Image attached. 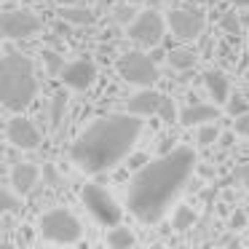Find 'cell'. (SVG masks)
<instances>
[{
  "mask_svg": "<svg viewBox=\"0 0 249 249\" xmlns=\"http://www.w3.org/2000/svg\"><path fill=\"white\" fill-rule=\"evenodd\" d=\"M196 166H198V158H196L193 147L185 145L172 147L156 161H147L129 185V193H126L129 212L145 225L161 222L163 214L172 209L174 198L188 185Z\"/></svg>",
  "mask_w": 249,
  "mask_h": 249,
  "instance_id": "1",
  "label": "cell"
},
{
  "mask_svg": "<svg viewBox=\"0 0 249 249\" xmlns=\"http://www.w3.org/2000/svg\"><path fill=\"white\" fill-rule=\"evenodd\" d=\"M142 129H145L142 115H134L129 110L126 113L99 115L72 142L70 158L86 174L110 172L134 150Z\"/></svg>",
  "mask_w": 249,
  "mask_h": 249,
  "instance_id": "2",
  "label": "cell"
},
{
  "mask_svg": "<svg viewBox=\"0 0 249 249\" xmlns=\"http://www.w3.org/2000/svg\"><path fill=\"white\" fill-rule=\"evenodd\" d=\"M0 97L11 113H22L33 105V99L38 97V78L30 56L11 49L6 51L0 65Z\"/></svg>",
  "mask_w": 249,
  "mask_h": 249,
  "instance_id": "3",
  "label": "cell"
},
{
  "mask_svg": "<svg viewBox=\"0 0 249 249\" xmlns=\"http://www.w3.org/2000/svg\"><path fill=\"white\" fill-rule=\"evenodd\" d=\"M38 233L46 244H59V247H70L83 238V225L72 212L67 209H49L40 214L38 220Z\"/></svg>",
  "mask_w": 249,
  "mask_h": 249,
  "instance_id": "4",
  "label": "cell"
},
{
  "mask_svg": "<svg viewBox=\"0 0 249 249\" xmlns=\"http://www.w3.org/2000/svg\"><path fill=\"white\" fill-rule=\"evenodd\" d=\"M118 75L126 83L145 89V86H153L161 78V72H158V62L153 56L142 54V51H129L118 59Z\"/></svg>",
  "mask_w": 249,
  "mask_h": 249,
  "instance_id": "5",
  "label": "cell"
},
{
  "mask_svg": "<svg viewBox=\"0 0 249 249\" xmlns=\"http://www.w3.org/2000/svg\"><path fill=\"white\" fill-rule=\"evenodd\" d=\"M166 19L156 11V8H145V11L137 14V19L126 27L131 40H137L140 46H147V49H156L163 40V33H166Z\"/></svg>",
  "mask_w": 249,
  "mask_h": 249,
  "instance_id": "6",
  "label": "cell"
},
{
  "mask_svg": "<svg viewBox=\"0 0 249 249\" xmlns=\"http://www.w3.org/2000/svg\"><path fill=\"white\" fill-rule=\"evenodd\" d=\"M81 198L83 204H86V209L94 214V220L102 222V225L113 228L121 222V206L115 204V198L107 193L105 188H99V185H86V188L81 190Z\"/></svg>",
  "mask_w": 249,
  "mask_h": 249,
  "instance_id": "7",
  "label": "cell"
},
{
  "mask_svg": "<svg viewBox=\"0 0 249 249\" xmlns=\"http://www.w3.org/2000/svg\"><path fill=\"white\" fill-rule=\"evenodd\" d=\"M0 30H3V38L6 40H24V38H33V35L40 33V19L33 11H27V8L6 11L0 17Z\"/></svg>",
  "mask_w": 249,
  "mask_h": 249,
  "instance_id": "8",
  "label": "cell"
},
{
  "mask_svg": "<svg viewBox=\"0 0 249 249\" xmlns=\"http://www.w3.org/2000/svg\"><path fill=\"white\" fill-rule=\"evenodd\" d=\"M166 22L179 40H196L204 33V14L198 8H172Z\"/></svg>",
  "mask_w": 249,
  "mask_h": 249,
  "instance_id": "9",
  "label": "cell"
},
{
  "mask_svg": "<svg viewBox=\"0 0 249 249\" xmlns=\"http://www.w3.org/2000/svg\"><path fill=\"white\" fill-rule=\"evenodd\" d=\"M59 78L67 89H72V91H86V89H91L94 81H97V65H94L89 56H83V59H75V62H70V65H65V70L59 72Z\"/></svg>",
  "mask_w": 249,
  "mask_h": 249,
  "instance_id": "10",
  "label": "cell"
},
{
  "mask_svg": "<svg viewBox=\"0 0 249 249\" xmlns=\"http://www.w3.org/2000/svg\"><path fill=\"white\" fill-rule=\"evenodd\" d=\"M8 142L19 150H35L40 145V131L38 126L33 124L30 118H24L22 113H17L11 121H8Z\"/></svg>",
  "mask_w": 249,
  "mask_h": 249,
  "instance_id": "11",
  "label": "cell"
},
{
  "mask_svg": "<svg viewBox=\"0 0 249 249\" xmlns=\"http://www.w3.org/2000/svg\"><path fill=\"white\" fill-rule=\"evenodd\" d=\"M161 105H163V94L156 91L153 86H145L129 99V113L142 115V118H150V115H156L158 110H161Z\"/></svg>",
  "mask_w": 249,
  "mask_h": 249,
  "instance_id": "12",
  "label": "cell"
},
{
  "mask_svg": "<svg viewBox=\"0 0 249 249\" xmlns=\"http://www.w3.org/2000/svg\"><path fill=\"white\" fill-rule=\"evenodd\" d=\"M38 177H40V169L35 166V163L22 161L11 169V188L17 190L19 196H27L30 190L38 185Z\"/></svg>",
  "mask_w": 249,
  "mask_h": 249,
  "instance_id": "13",
  "label": "cell"
},
{
  "mask_svg": "<svg viewBox=\"0 0 249 249\" xmlns=\"http://www.w3.org/2000/svg\"><path fill=\"white\" fill-rule=\"evenodd\" d=\"M217 115H220V110H217V102L214 105H190V107H185L182 113H179V124L182 126H204V124H212V121H217Z\"/></svg>",
  "mask_w": 249,
  "mask_h": 249,
  "instance_id": "14",
  "label": "cell"
},
{
  "mask_svg": "<svg viewBox=\"0 0 249 249\" xmlns=\"http://www.w3.org/2000/svg\"><path fill=\"white\" fill-rule=\"evenodd\" d=\"M204 86L217 105H225L228 97H231V81H228V75L222 70H206L204 72Z\"/></svg>",
  "mask_w": 249,
  "mask_h": 249,
  "instance_id": "15",
  "label": "cell"
},
{
  "mask_svg": "<svg viewBox=\"0 0 249 249\" xmlns=\"http://www.w3.org/2000/svg\"><path fill=\"white\" fill-rule=\"evenodd\" d=\"M107 247H113V249H131L137 244V238H134V233L129 231V228H124L118 222V225H113L110 228V233H107Z\"/></svg>",
  "mask_w": 249,
  "mask_h": 249,
  "instance_id": "16",
  "label": "cell"
},
{
  "mask_svg": "<svg viewBox=\"0 0 249 249\" xmlns=\"http://www.w3.org/2000/svg\"><path fill=\"white\" fill-rule=\"evenodd\" d=\"M59 17H62V22H67V24H91L94 22V14L89 11V8H83V6H62L59 8Z\"/></svg>",
  "mask_w": 249,
  "mask_h": 249,
  "instance_id": "17",
  "label": "cell"
},
{
  "mask_svg": "<svg viewBox=\"0 0 249 249\" xmlns=\"http://www.w3.org/2000/svg\"><path fill=\"white\" fill-rule=\"evenodd\" d=\"M166 62L174 67V70H188V67L196 65V54L190 49H172L166 54Z\"/></svg>",
  "mask_w": 249,
  "mask_h": 249,
  "instance_id": "18",
  "label": "cell"
},
{
  "mask_svg": "<svg viewBox=\"0 0 249 249\" xmlns=\"http://www.w3.org/2000/svg\"><path fill=\"white\" fill-rule=\"evenodd\" d=\"M193 222H196V212L190 209V206H177L174 209V220H172V225H174V231H188V228H193Z\"/></svg>",
  "mask_w": 249,
  "mask_h": 249,
  "instance_id": "19",
  "label": "cell"
},
{
  "mask_svg": "<svg viewBox=\"0 0 249 249\" xmlns=\"http://www.w3.org/2000/svg\"><path fill=\"white\" fill-rule=\"evenodd\" d=\"M225 110H228V115H231V118H238V115L249 113L247 97H241V94H231V97H228V102H225Z\"/></svg>",
  "mask_w": 249,
  "mask_h": 249,
  "instance_id": "20",
  "label": "cell"
},
{
  "mask_svg": "<svg viewBox=\"0 0 249 249\" xmlns=\"http://www.w3.org/2000/svg\"><path fill=\"white\" fill-rule=\"evenodd\" d=\"M220 27L225 30V33H231V35H238L241 27H244V19L238 17V11H225L220 17Z\"/></svg>",
  "mask_w": 249,
  "mask_h": 249,
  "instance_id": "21",
  "label": "cell"
},
{
  "mask_svg": "<svg viewBox=\"0 0 249 249\" xmlns=\"http://www.w3.org/2000/svg\"><path fill=\"white\" fill-rule=\"evenodd\" d=\"M217 140H220V129L214 126V121H212V124H204V126H201V131H198V145L209 147V145H214Z\"/></svg>",
  "mask_w": 249,
  "mask_h": 249,
  "instance_id": "22",
  "label": "cell"
},
{
  "mask_svg": "<svg viewBox=\"0 0 249 249\" xmlns=\"http://www.w3.org/2000/svg\"><path fill=\"white\" fill-rule=\"evenodd\" d=\"M17 196H19V193H17L14 188H11V190L6 188L3 193H0V204H3V209H6V212H19V209H22V201H19Z\"/></svg>",
  "mask_w": 249,
  "mask_h": 249,
  "instance_id": "23",
  "label": "cell"
},
{
  "mask_svg": "<svg viewBox=\"0 0 249 249\" xmlns=\"http://www.w3.org/2000/svg\"><path fill=\"white\" fill-rule=\"evenodd\" d=\"M43 62L49 65V70L54 72V75H56V72H62V70H65V59H62V56L56 54V51L43 49Z\"/></svg>",
  "mask_w": 249,
  "mask_h": 249,
  "instance_id": "24",
  "label": "cell"
},
{
  "mask_svg": "<svg viewBox=\"0 0 249 249\" xmlns=\"http://www.w3.org/2000/svg\"><path fill=\"white\" fill-rule=\"evenodd\" d=\"M113 14H115V22H118V24H124V27H129V24L137 19V14L131 11V6H118Z\"/></svg>",
  "mask_w": 249,
  "mask_h": 249,
  "instance_id": "25",
  "label": "cell"
},
{
  "mask_svg": "<svg viewBox=\"0 0 249 249\" xmlns=\"http://www.w3.org/2000/svg\"><path fill=\"white\" fill-rule=\"evenodd\" d=\"M158 115H161L166 124H172V121H177V107H174V102L169 97H163V105H161V110H158Z\"/></svg>",
  "mask_w": 249,
  "mask_h": 249,
  "instance_id": "26",
  "label": "cell"
},
{
  "mask_svg": "<svg viewBox=\"0 0 249 249\" xmlns=\"http://www.w3.org/2000/svg\"><path fill=\"white\" fill-rule=\"evenodd\" d=\"M65 105H67V97L65 94H56L54 97V113H51V124L54 126H59V118H62V113H65Z\"/></svg>",
  "mask_w": 249,
  "mask_h": 249,
  "instance_id": "27",
  "label": "cell"
},
{
  "mask_svg": "<svg viewBox=\"0 0 249 249\" xmlns=\"http://www.w3.org/2000/svg\"><path fill=\"white\" fill-rule=\"evenodd\" d=\"M236 134L249 137V113H244V115H238V118H236Z\"/></svg>",
  "mask_w": 249,
  "mask_h": 249,
  "instance_id": "28",
  "label": "cell"
},
{
  "mask_svg": "<svg viewBox=\"0 0 249 249\" xmlns=\"http://www.w3.org/2000/svg\"><path fill=\"white\" fill-rule=\"evenodd\" d=\"M236 177L241 179V185H247V190H249V161L241 163V166L236 169Z\"/></svg>",
  "mask_w": 249,
  "mask_h": 249,
  "instance_id": "29",
  "label": "cell"
},
{
  "mask_svg": "<svg viewBox=\"0 0 249 249\" xmlns=\"http://www.w3.org/2000/svg\"><path fill=\"white\" fill-rule=\"evenodd\" d=\"M244 222H247V214H244L241 209H238V212H233V217H231V228H233V231L244 228Z\"/></svg>",
  "mask_w": 249,
  "mask_h": 249,
  "instance_id": "30",
  "label": "cell"
},
{
  "mask_svg": "<svg viewBox=\"0 0 249 249\" xmlns=\"http://www.w3.org/2000/svg\"><path fill=\"white\" fill-rule=\"evenodd\" d=\"M147 163V156H131L129 158V169H142Z\"/></svg>",
  "mask_w": 249,
  "mask_h": 249,
  "instance_id": "31",
  "label": "cell"
},
{
  "mask_svg": "<svg viewBox=\"0 0 249 249\" xmlns=\"http://www.w3.org/2000/svg\"><path fill=\"white\" fill-rule=\"evenodd\" d=\"M233 145V134H220V147H231Z\"/></svg>",
  "mask_w": 249,
  "mask_h": 249,
  "instance_id": "32",
  "label": "cell"
},
{
  "mask_svg": "<svg viewBox=\"0 0 249 249\" xmlns=\"http://www.w3.org/2000/svg\"><path fill=\"white\" fill-rule=\"evenodd\" d=\"M233 6L236 8H249V0H233Z\"/></svg>",
  "mask_w": 249,
  "mask_h": 249,
  "instance_id": "33",
  "label": "cell"
},
{
  "mask_svg": "<svg viewBox=\"0 0 249 249\" xmlns=\"http://www.w3.org/2000/svg\"><path fill=\"white\" fill-rule=\"evenodd\" d=\"M59 6H75V3H81V0H56Z\"/></svg>",
  "mask_w": 249,
  "mask_h": 249,
  "instance_id": "34",
  "label": "cell"
},
{
  "mask_svg": "<svg viewBox=\"0 0 249 249\" xmlns=\"http://www.w3.org/2000/svg\"><path fill=\"white\" fill-rule=\"evenodd\" d=\"M147 3H150V6H153V8H156V6H161L163 0H147Z\"/></svg>",
  "mask_w": 249,
  "mask_h": 249,
  "instance_id": "35",
  "label": "cell"
},
{
  "mask_svg": "<svg viewBox=\"0 0 249 249\" xmlns=\"http://www.w3.org/2000/svg\"><path fill=\"white\" fill-rule=\"evenodd\" d=\"M126 3H147V0H126Z\"/></svg>",
  "mask_w": 249,
  "mask_h": 249,
  "instance_id": "36",
  "label": "cell"
}]
</instances>
